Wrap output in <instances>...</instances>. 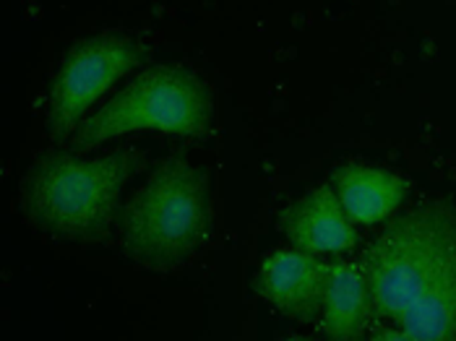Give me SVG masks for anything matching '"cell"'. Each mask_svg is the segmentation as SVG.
Segmentation results:
<instances>
[{"label":"cell","instance_id":"277c9868","mask_svg":"<svg viewBox=\"0 0 456 341\" xmlns=\"http://www.w3.org/2000/svg\"><path fill=\"white\" fill-rule=\"evenodd\" d=\"M211 126V97L201 78L177 66H154L126 84L112 100L76 128L84 151L112 138L157 131L204 136Z\"/></svg>","mask_w":456,"mask_h":341},{"label":"cell","instance_id":"6da1fadb","mask_svg":"<svg viewBox=\"0 0 456 341\" xmlns=\"http://www.w3.org/2000/svg\"><path fill=\"white\" fill-rule=\"evenodd\" d=\"M379 339L456 341V214L422 204L394 219L365 250Z\"/></svg>","mask_w":456,"mask_h":341},{"label":"cell","instance_id":"3957f363","mask_svg":"<svg viewBox=\"0 0 456 341\" xmlns=\"http://www.w3.org/2000/svg\"><path fill=\"white\" fill-rule=\"evenodd\" d=\"M209 227V177L185 159L149 175L120 216L128 256L154 272L185 264Z\"/></svg>","mask_w":456,"mask_h":341},{"label":"cell","instance_id":"7a4b0ae2","mask_svg":"<svg viewBox=\"0 0 456 341\" xmlns=\"http://www.w3.org/2000/svg\"><path fill=\"white\" fill-rule=\"evenodd\" d=\"M136 151L105 157L50 154L39 159L24 188V208L37 227L70 240H100L110 232L118 199L141 170Z\"/></svg>","mask_w":456,"mask_h":341},{"label":"cell","instance_id":"ba28073f","mask_svg":"<svg viewBox=\"0 0 456 341\" xmlns=\"http://www.w3.org/2000/svg\"><path fill=\"white\" fill-rule=\"evenodd\" d=\"M331 188L354 224L384 222L407 196V183L399 175L357 162L334 172Z\"/></svg>","mask_w":456,"mask_h":341},{"label":"cell","instance_id":"9c48e42d","mask_svg":"<svg viewBox=\"0 0 456 341\" xmlns=\"http://www.w3.org/2000/svg\"><path fill=\"white\" fill-rule=\"evenodd\" d=\"M373 315L370 287L362 266L329 264L326 295L321 307V329L329 339H357L362 337Z\"/></svg>","mask_w":456,"mask_h":341},{"label":"cell","instance_id":"52a82bcc","mask_svg":"<svg viewBox=\"0 0 456 341\" xmlns=\"http://www.w3.org/2000/svg\"><path fill=\"white\" fill-rule=\"evenodd\" d=\"M347 211L342 208L334 188H316L300 201L287 206L280 216L281 232L287 240L305 253L329 256L345 253L354 245V227Z\"/></svg>","mask_w":456,"mask_h":341},{"label":"cell","instance_id":"8992f818","mask_svg":"<svg viewBox=\"0 0 456 341\" xmlns=\"http://www.w3.org/2000/svg\"><path fill=\"white\" fill-rule=\"evenodd\" d=\"M329 266L305 250L272 253L253 279L256 292L295 321H314L321 315Z\"/></svg>","mask_w":456,"mask_h":341},{"label":"cell","instance_id":"5b68a950","mask_svg":"<svg viewBox=\"0 0 456 341\" xmlns=\"http://www.w3.org/2000/svg\"><path fill=\"white\" fill-rule=\"evenodd\" d=\"M139 63L141 47L131 37L97 35L76 42L50 86L47 128L53 138L76 131L97 100Z\"/></svg>","mask_w":456,"mask_h":341}]
</instances>
